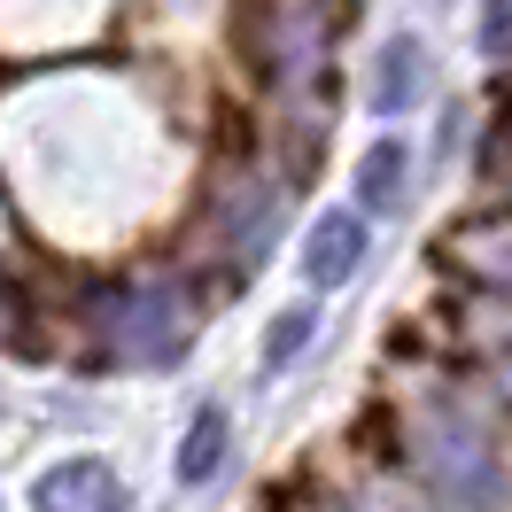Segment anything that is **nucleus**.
<instances>
[{
	"mask_svg": "<svg viewBox=\"0 0 512 512\" xmlns=\"http://www.w3.org/2000/svg\"><path fill=\"white\" fill-rule=\"evenodd\" d=\"M311 334H319V303H295V311H280V319H272V334H264V373H288L295 357L311 350Z\"/></svg>",
	"mask_w": 512,
	"mask_h": 512,
	"instance_id": "nucleus-6",
	"label": "nucleus"
},
{
	"mask_svg": "<svg viewBox=\"0 0 512 512\" xmlns=\"http://www.w3.org/2000/svg\"><path fill=\"white\" fill-rule=\"evenodd\" d=\"M404 140H373L365 148V163H357V210L373 218V210H396L404 202Z\"/></svg>",
	"mask_w": 512,
	"mask_h": 512,
	"instance_id": "nucleus-5",
	"label": "nucleus"
},
{
	"mask_svg": "<svg viewBox=\"0 0 512 512\" xmlns=\"http://www.w3.org/2000/svg\"><path fill=\"white\" fill-rule=\"evenodd\" d=\"M225 443H233V419H225V404H202V412L187 419V435H179V450H171V474L187 481H210L225 466Z\"/></svg>",
	"mask_w": 512,
	"mask_h": 512,
	"instance_id": "nucleus-3",
	"label": "nucleus"
},
{
	"mask_svg": "<svg viewBox=\"0 0 512 512\" xmlns=\"http://www.w3.org/2000/svg\"><path fill=\"white\" fill-rule=\"evenodd\" d=\"M419 94H427V55H419V39H388L381 70H373V109H381V117H404Z\"/></svg>",
	"mask_w": 512,
	"mask_h": 512,
	"instance_id": "nucleus-4",
	"label": "nucleus"
},
{
	"mask_svg": "<svg viewBox=\"0 0 512 512\" xmlns=\"http://www.w3.org/2000/svg\"><path fill=\"white\" fill-rule=\"evenodd\" d=\"M39 512H125V481L109 474L101 458H63V466H47L32 489Z\"/></svg>",
	"mask_w": 512,
	"mask_h": 512,
	"instance_id": "nucleus-1",
	"label": "nucleus"
},
{
	"mask_svg": "<svg viewBox=\"0 0 512 512\" xmlns=\"http://www.w3.org/2000/svg\"><path fill=\"white\" fill-rule=\"evenodd\" d=\"M365 210H326L311 233H303V280L311 288H342L357 264H365Z\"/></svg>",
	"mask_w": 512,
	"mask_h": 512,
	"instance_id": "nucleus-2",
	"label": "nucleus"
}]
</instances>
